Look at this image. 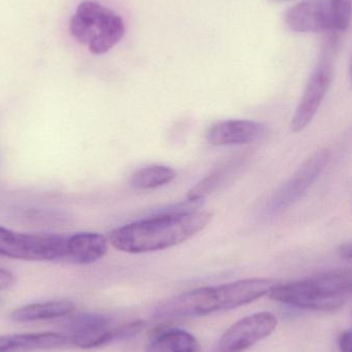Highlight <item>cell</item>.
<instances>
[{"instance_id": "6da1fadb", "label": "cell", "mask_w": 352, "mask_h": 352, "mask_svg": "<svg viewBox=\"0 0 352 352\" xmlns=\"http://www.w3.org/2000/svg\"><path fill=\"white\" fill-rule=\"evenodd\" d=\"M208 211L158 212L113 230L109 241L116 250L127 254L164 250L188 241L210 223Z\"/></svg>"}, {"instance_id": "7a4b0ae2", "label": "cell", "mask_w": 352, "mask_h": 352, "mask_svg": "<svg viewBox=\"0 0 352 352\" xmlns=\"http://www.w3.org/2000/svg\"><path fill=\"white\" fill-rule=\"evenodd\" d=\"M276 283L271 279L248 278L199 287L161 303L156 316L161 320H182L235 309L268 295Z\"/></svg>"}, {"instance_id": "3957f363", "label": "cell", "mask_w": 352, "mask_h": 352, "mask_svg": "<svg viewBox=\"0 0 352 352\" xmlns=\"http://www.w3.org/2000/svg\"><path fill=\"white\" fill-rule=\"evenodd\" d=\"M268 296L273 301L300 309L335 311L352 297V271L276 283Z\"/></svg>"}, {"instance_id": "277c9868", "label": "cell", "mask_w": 352, "mask_h": 352, "mask_svg": "<svg viewBox=\"0 0 352 352\" xmlns=\"http://www.w3.org/2000/svg\"><path fill=\"white\" fill-rule=\"evenodd\" d=\"M72 36L94 55H103L125 34L123 19L111 8L93 0L82 1L69 24Z\"/></svg>"}, {"instance_id": "5b68a950", "label": "cell", "mask_w": 352, "mask_h": 352, "mask_svg": "<svg viewBox=\"0 0 352 352\" xmlns=\"http://www.w3.org/2000/svg\"><path fill=\"white\" fill-rule=\"evenodd\" d=\"M67 236L21 233L0 226V256L37 262H65Z\"/></svg>"}, {"instance_id": "8992f818", "label": "cell", "mask_w": 352, "mask_h": 352, "mask_svg": "<svg viewBox=\"0 0 352 352\" xmlns=\"http://www.w3.org/2000/svg\"><path fill=\"white\" fill-rule=\"evenodd\" d=\"M334 76L333 45H329L320 63L310 76L299 105L292 119V131L298 133L305 129L316 117Z\"/></svg>"}, {"instance_id": "52a82bcc", "label": "cell", "mask_w": 352, "mask_h": 352, "mask_svg": "<svg viewBox=\"0 0 352 352\" xmlns=\"http://www.w3.org/2000/svg\"><path fill=\"white\" fill-rule=\"evenodd\" d=\"M330 152L322 148L309 157L295 175L278 188L269 203V212L278 213L297 203L324 170Z\"/></svg>"}, {"instance_id": "ba28073f", "label": "cell", "mask_w": 352, "mask_h": 352, "mask_svg": "<svg viewBox=\"0 0 352 352\" xmlns=\"http://www.w3.org/2000/svg\"><path fill=\"white\" fill-rule=\"evenodd\" d=\"M111 320L103 314H82L68 322L72 345L82 349H96L125 339L123 326L111 327Z\"/></svg>"}, {"instance_id": "9c48e42d", "label": "cell", "mask_w": 352, "mask_h": 352, "mask_svg": "<svg viewBox=\"0 0 352 352\" xmlns=\"http://www.w3.org/2000/svg\"><path fill=\"white\" fill-rule=\"evenodd\" d=\"M278 324L270 312L246 316L230 327L219 342V352H243L270 336Z\"/></svg>"}, {"instance_id": "30bf717a", "label": "cell", "mask_w": 352, "mask_h": 352, "mask_svg": "<svg viewBox=\"0 0 352 352\" xmlns=\"http://www.w3.org/2000/svg\"><path fill=\"white\" fill-rule=\"evenodd\" d=\"M285 26L297 33L335 31L334 14L330 0H304L285 12Z\"/></svg>"}, {"instance_id": "8fae6325", "label": "cell", "mask_w": 352, "mask_h": 352, "mask_svg": "<svg viewBox=\"0 0 352 352\" xmlns=\"http://www.w3.org/2000/svg\"><path fill=\"white\" fill-rule=\"evenodd\" d=\"M268 135L264 124L250 120H227L217 122L207 129L206 142L211 146H244L261 142Z\"/></svg>"}, {"instance_id": "7c38bea8", "label": "cell", "mask_w": 352, "mask_h": 352, "mask_svg": "<svg viewBox=\"0 0 352 352\" xmlns=\"http://www.w3.org/2000/svg\"><path fill=\"white\" fill-rule=\"evenodd\" d=\"M109 241L102 234L80 232L67 236L65 262L67 264L89 265L107 254Z\"/></svg>"}, {"instance_id": "4fadbf2b", "label": "cell", "mask_w": 352, "mask_h": 352, "mask_svg": "<svg viewBox=\"0 0 352 352\" xmlns=\"http://www.w3.org/2000/svg\"><path fill=\"white\" fill-rule=\"evenodd\" d=\"M68 335L55 332L0 336V352L51 351L70 346Z\"/></svg>"}, {"instance_id": "5bb4252c", "label": "cell", "mask_w": 352, "mask_h": 352, "mask_svg": "<svg viewBox=\"0 0 352 352\" xmlns=\"http://www.w3.org/2000/svg\"><path fill=\"white\" fill-rule=\"evenodd\" d=\"M196 337L180 329L157 331L146 345L144 352H200Z\"/></svg>"}, {"instance_id": "9a60e30c", "label": "cell", "mask_w": 352, "mask_h": 352, "mask_svg": "<svg viewBox=\"0 0 352 352\" xmlns=\"http://www.w3.org/2000/svg\"><path fill=\"white\" fill-rule=\"evenodd\" d=\"M76 307L72 302L67 300L43 302L23 306L12 312V320L19 322H38V320H55L64 318L74 311Z\"/></svg>"}, {"instance_id": "2e32d148", "label": "cell", "mask_w": 352, "mask_h": 352, "mask_svg": "<svg viewBox=\"0 0 352 352\" xmlns=\"http://www.w3.org/2000/svg\"><path fill=\"white\" fill-rule=\"evenodd\" d=\"M177 173L164 165H152L138 169L130 177V184L138 190H152L170 184Z\"/></svg>"}, {"instance_id": "e0dca14e", "label": "cell", "mask_w": 352, "mask_h": 352, "mask_svg": "<svg viewBox=\"0 0 352 352\" xmlns=\"http://www.w3.org/2000/svg\"><path fill=\"white\" fill-rule=\"evenodd\" d=\"M235 167V163H228L225 166L215 169L210 175L205 176L202 180L196 184V186H192L186 194V198L190 199V200L204 201L208 195L212 194L213 192L223 186Z\"/></svg>"}, {"instance_id": "ac0fdd59", "label": "cell", "mask_w": 352, "mask_h": 352, "mask_svg": "<svg viewBox=\"0 0 352 352\" xmlns=\"http://www.w3.org/2000/svg\"><path fill=\"white\" fill-rule=\"evenodd\" d=\"M334 14L335 31L342 32L351 24L352 0H330Z\"/></svg>"}, {"instance_id": "d6986e66", "label": "cell", "mask_w": 352, "mask_h": 352, "mask_svg": "<svg viewBox=\"0 0 352 352\" xmlns=\"http://www.w3.org/2000/svg\"><path fill=\"white\" fill-rule=\"evenodd\" d=\"M338 346L341 352H352V330L346 331L340 335Z\"/></svg>"}, {"instance_id": "ffe728a7", "label": "cell", "mask_w": 352, "mask_h": 352, "mask_svg": "<svg viewBox=\"0 0 352 352\" xmlns=\"http://www.w3.org/2000/svg\"><path fill=\"white\" fill-rule=\"evenodd\" d=\"M14 277L8 270L0 268V291L10 289L14 285Z\"/></svg>"}, {"instance_id": "44dd1931", "label": "cell", "mask_w": 352, "mask_h": 352, "mask_svg": "<svg viewBox=\"0 0 352 352\" xmlns=\"http://www.w3.org/2000/svg\"><path fill=\"white\" fill-rule=\"evenodd\" d=\"M339 254H340L341 258L352 260V241L343 243L339 248Z\"/></svg>"}, {"instance_id": "7402d4cb", "label": "cell", "mask_w": 352, "mask_h": 352, "mask_svg": "<svg viewBox=\"0 0 352 352\" xmlns=\"http://www.w3.org/2000/svg\"><path fill=\"white\" fill-rule=\"evenodd\" d=\"M272 1H275V2H287V1H293V0H272Z\"/></svg>"}, {"instance_id": "603a6c76", "label": "cell", "mask_w": 352, "mask_h": 352, "mask_svg": "<svg viewBox=\"0 0 352 352\" xmlns=\"http://www.w3.org/2000/svg\"><path fill=\"white\" fill-rule=\"evenodd\" d=\"M351 80L352 84V58H351Z\"/></svg>"}]
</instances>
